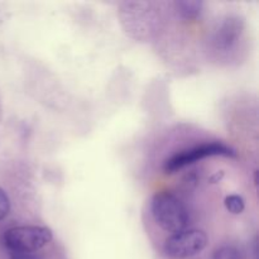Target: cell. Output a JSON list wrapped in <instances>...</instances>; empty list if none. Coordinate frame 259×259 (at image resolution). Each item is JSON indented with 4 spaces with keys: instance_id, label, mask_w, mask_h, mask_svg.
Segmentation results:
<instances>
[{
    "instance_id": "7a4b0ae2",
    "label": "cell",
    "mask_w": 259,
    "mask_h": 259,
    "mask_svg": "<svg viewBox=\"0 0 259 259\" xmlns=\"http://www.w3.org/2000/svg\"><path fill=\"white\" fill-rule=\"evenodd\" d=\"M53 233L47 227H15L7 230L4 243L12 253H33L52 240Z\"/></svg>"
},
{
    "instance_id": "9c48e42d",
    "label": "cell",
    "mask_w": 259,
    "mask_h": 259,
    "mask_svg": "<svg viewBox=\"0 0 259 259\" xmlns=\"http://www.w3.org/2000/svg\"><path fill=\"white\" fill-rule=\"evenodd\" d=\"M10 259H40L33 253H12Z\"/></svg>"
},
{
    "instance_id": "8992f818",
    "label": "cell",
    "mask_w": 259,
    "mask_h": 259,
    "mask_svg": "<svg viewBox=\"0 0 259 259\" xmlns=\"http://www.w3.org/2000/svg\"><path fill=\"white\" fill-rule=\"evenodd\" d=\"M212 259H245L244 254L235 245H222L212 253Z\"/></svg>"
},
{
    "instance_id": "6da1fadb",
    "label": "cell",
    "mask_w": 259,
    "mask_h": 259,
    "mask_svg": "<svg viewBox=\"0 0 259 259\" xmlns=\"http://www.w3.org/2000/svg\"><path fill=\"white\" fill-rule=\"evenodd\" d=\"M151 211L156 224L167 233L182 232L190 222L189 211L184 202L169 191L157 192L152 199Z\"/></svg>"
},
{
    "instance_id": "ba28073f",
    "label": "cell",
    "mask_w": 259,
    "mask_h": 259,
    "mask_svg": "<svg viewBox=\"0 0 259 259\" xmlns=\"http://www.w3.org/2000/svg\"><path fill=\"white\" fill-rule=\"evenodd\" d=\"M10 211V200L7 192L0 189V220L5 219Z\"/></svg>"
},
{
    "instance_id": "277c9868",
    "label": "cell",
    "mask_w": 259,
    "mask_h": 259,
    "mask_svg": "<svg viewBox=\"0 0 259 259\" xmlns=\"http://www.w3.org/2000/svg\"><path fill=\"white\" fill-rule=\"evenodd\" d=\"M211 156H225V157H235L234 149L225 146L223 143H206L201 146L194 147V148L186 149L180 153L175 154L171 158L167 159L164 163L163 169L166 174H175L177 169L184 168L185 166L195 163L196 161L205 158V157Z\"/></svg>"
},
{
    "instance_id": "52a82bcc",
    "label": "cell",
    "mask_w": 259,
    "mask_h": 259,
    "mask_svg": "<svg viewBox=\"0 0 259 259\" xmlns=\"http://www.w3.org/2000/svg\"><path fill=\"white\" fill-rule=\"evenodd\" d=\"M225 207L229 212L234 215H239L244 211V200L242 199V196L239 195H229V196L225 197Z\"/></svg>"
},
{
    "instance_id": "3957f363",
    "label": "cell",
    "mask_w": 259,
    "mask_h": 259,
    "mask_svg": "<svg viewBox=\"0 0 259 259\" xmlns=\"http://www.w3.org/2000/svg\"><path fill=\"white\" fill-rule=\"evenodd\" d=\"M206 234L199 229H185L172 234L164 243V253L174 259H187L199 254L206 248Z\"/></svg>"
},
{
    "instance_id": "5b68a950",
    "label": "cell",
    "mask_w": 259,
    "mask_h": 259,
    "mask_svg": "<svg viewBox=\"0 0 259 259\" xmlns=\"http://www.w3.org/2000/svg\"><path fill=\"white\" fill-rule=\"evenodd\" d=\"M176 7L184 19L192 20L196 19L201 14L202 3L194 2V0H184V2H177Z\"/></svg>"
},
{
    "instance_id": "30bf717a",
    "label": "cell",
    "mask_w": 259,
    "mask_h": 259,
    "mask_svg": "<svg viewBox=\"0 0 259 259\" xmlns=\"http://www.w3.org/2000/svg\"><path fill=\"white\" fill-rule=\"evenodd\" d=\"M223 176H224V172L220 171V174H219V172H217V174H215L214 176H212L211 179H210V181H211L212 184H215V182H219V180L222 179Z\"/></svg>"
}]
</instances>
